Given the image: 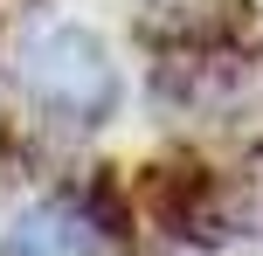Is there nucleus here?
<instances>
[{"label":"nucleus","instance_id":"39448f33","mask_svg":"<svg viewBox=\"0 0 263 256\" xmlns=\"http://www.w3.org/2000/svg\"><path fill=\"white\" fill-rule=\"evenodd\" d=\"M250 28V0H145L139 35L159 55H201V49H236Z\"/></svg>","mask_w":263,"mask_h":256},{"label":"nucleus","instance_id":"f03ea898","mask_svg":"<svg viewBox=\"0 0 263 256\" xmlns=\"http://www.w3.org/2000/svg\"><path fill=\"white\" fill-rule=\"evenodd\" d=\"M21 83L35 97V111L63 125H104L118 104V69H111L104 42L90 28H42L21 49Z\"/></svg>","mask_w":263,"mask_h":256},{"label":"nucleus","instance_id":"f257e3e1","mask_svg":"<svg viewBox=\"0 0 263 256\" xmlns=\"http://www.w3.org/2000/svg\"><path fill=\"white\" fill-rule=\"evenodd\" d=\"M153 97L201 125L263 139V55L236 49H201V55H159L153 69Z\"/></svg>","mask_w":263,"mask_h":256},{"label":"nucleus","instance_id":"20e7f679","mask_svg":"<svg viewBox=\"0 0 263 256\" xmlns=\"http://www.w3.org/2000/svg\"><path fill=\"white\" fill-rule=\"evenodd\" d=\"M118 235L97 222V208L77 194H49V201H35L21 222H14L7 235H0V256H104Z\"/></svg>","mask_w":263,"mask_h":256},{"label":"nucleus","instance_id":"7ed1b4c3","mask_svg":"<svg viewBox=\"0 0 263 256\" xmlns=\"http://www.w3.org/2000/svg\"><path fill=\"white\" fill-rule=\"evenodd\" d=\"M139 201H145V215L159 222V235H173V243H222V235H236V194L201 160L145 166Z\"/></svg>","mask_w":263,"mask_h":256}]
</instances>
